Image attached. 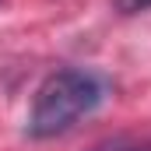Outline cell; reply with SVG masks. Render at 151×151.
<instances>
[{
    "label": "cell",
    "instance_id": "cell-1",
    "mask_svg": "<svg viewBox=\"0 0 151 151\" xmlns=\"http://www.w3.org/2000/svg\"><path fill=\"white\" fill-rule=\"evenodd\" d=\"M109 99V81L95 70L84 67H67L49 74L35 91V102L28 109V137L46 141V137H60L67 134L74 123L84 116H91L102 102Z\"/></svg>",
    "mask_w": 151,
    "mask_h": 151
},
{
    "label": "cell",
    "instance_id": "cell-2",
    "mask_svg": "<svg viewBox=\"0 0 151 151\" xmlns=\"http://www.w3.org/2000/svg\"><path fill=\"white\" fill-rule=\"evenodd\" d=\"M116 11H123V14H141V11H151V0H116Z\"/></svg>",
    "mask_w": 151,
    "mask_h": 151
}]
</instances>
